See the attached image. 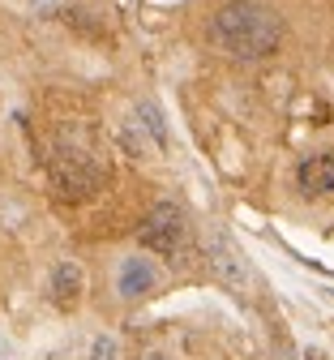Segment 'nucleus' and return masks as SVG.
<instances>
[{
	"label": "nucleus",
	"mask_w": 334,
	"mask_h": 360,
	"mask_svg": "<svg viewBox=\"0 0 334 360\" xmlns=\"http://www.w3.org/2000/svg\"><path fill=\"white\" fill-rule=\"evenodd\" d=\"M155 279H159V275H155V266H150L146 257H124L116 288H120V296H124V300H137V296L155 292Z\"/></svg>",
	"instance_id": "7"
},
{
	"label": "nucleus",
	"mask_w": 334,
	"mask_h": 360,
	"mask_svg": "<svg viewBox=\"0 0 334 360\" xmlns=\"http://www.w3.org/2000/svg\"><path fill=\"white\" fill-rule=\"evenodd\" d=\"M141 360H163V356H141Z\"/></svg>",
	"instance_id": "11"
},
{
	"label": "nucleus",
	"mask_w": 334,
	"mask_h": 360,
	"mask_svg": "<svg viewBox=\"0 0 334 360\" xmlns=\"http://www.w3.org/2000/svg\"><path fill=\"white\" fill-rule=\"evenodd\" d=\"M210 43L231 60H270L283 43V18L262 0H227L210 18Z\"/></svg>",
	"instance_id": "1"
},
{
	"label": "nucleus",
	"mask_w": 334,
	"mask_h": 360,
	"mask_svg": "<svg viewBox=\"0 0 334 360\" xmlns=\"http://www.w3.org/2000/svg\"><path fill=\"white\" fill-rule=\"evenodd\" d=\"M133 112H137V120H141V124L150 129V138H155L159 146H167V124H163V112H159V108H155L150 99H141V103H137Z\"/></svg>",
	"instance_id": "9"
},
{
	"label": "nucleus",
	"mask_w": 334,
	"mask_h": 360,
	"mask_svg": "<svg viewBox=\"0 0 334 360\" xmlns=\"http://www.w3.org/2000/svg\"><path fill=\"white\" fill-rule=\"evenodd\" d=\"M137 240H141V249H150L167 262H180L188 253V240H193L188 214L176 202H155L146 210V219H141V228H137Z\"/></svg>",
	"instance_id": "3"
},
{
	"label": "nucleus",
	"mask_w": 334,
	"mask_h": 360,
	"mask_svg": "<svg viewBox=\"0 0 334 360\" xmlns=\"http://www.w3.org/2000/svg\"><path fill=\"white\" fill-rule=\"evenodd\" d=\"M120 356V347H116V339H108V335H99L90 343V360H116Z\"/></svg>",
	"instance_id": "10"
},
{
	"label": "nucleus",
	"mask_w": 334,
	"mask_h": 360,
	"mask_svg": "<svg viewBox=\"0 0 334 360\" xmlns=\"http://www.w3.org/2000/svg\"><path fill=\"white\" fill-rule=\"evenodd\" d=\"M82 288H86V275H82V266L77 262H56L52 266V275H47V300H52L56 309H73L82 300Z\"/></svg>",
	"instance_id": "6"
},
{
	"label": "nucleus",
	"mask_w": 334,
	"mask_h": 360,
	"mask_svg": "<svg viewBox=\"0 0 334 360\" xmlns=\"http://www.w3.org/2000/svg\"><path fill=\"white\" fill-rule=\"evenodd\" d=\"M206 262H210V270H214V279H219L231 296H240V300L253 296V270H249L245 253L236 249V240H231L227 232H214V236H210Z\"/></svg>",
	"instance_id": "4"
},
{
	"label": "nucleus",
	"mask_w": 334,
	"mask_h": 360,
	"mask_svg": "<svg viewBox=\"0 0 334 360\" xmlns=\"http://www.w3.org/2000/svg\"><path fill=\"white\" fill-rule=\"evenodd\" d=\"M47 176H52L56 198H65V202H90L103 189V180H108L90 138L77 133V129H60L56 133L52 155H47Z\"/></svg>",
	"instance_id": "2"
},
{
	"label": "nucleus",
	"mask_w": 334,
	"mask_h": 360,
	"mask_svg": "<svg viewBox=\"0 0 334 360\" xmlns=\"http://www.w3.org/2000/svg\"><path fill=\"white\" fill-rule=\"evenodd\" d=\"M296 185L304 198H334V150L304 155L296 167Z\"/></svg>",
	"instance_id": "5"
},
{
	"label": "nucleus",
	"mask_w": 334,
	"mask_h": 360,
	"mask_svg": "<svg viewBox=\"0 0 334 360\" xmlns=\"http://www.w3.org/2000/svg\"><path fill=\"white\" fill-rule=\"evenodd\" d=\"M120 146H124V150H129L133 159H146L150 150H163V146H159V142L150 138V129L137 120V112H133V116H129V120L120 124Z\"/></svg>",
	"instance_id": "8"
}]
</instances>
